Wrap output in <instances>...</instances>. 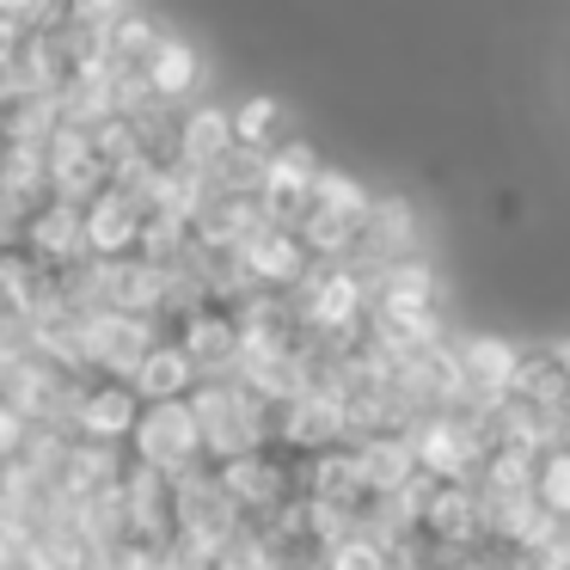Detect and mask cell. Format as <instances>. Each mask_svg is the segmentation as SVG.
I'll return each mask as SVG.
<instances>
[{
  "label": "cell",
  "mask_w": 570,
  "mask_h": 570,
  "mask_svg": "<svg viewBox=\"0 0 570 570\" xmlns=\"http://www.w3.org/2000/svg\"><path fill=\"white\" fill-rule=\"evenodd\" d=\"M203 423V448H209V466H227V460H246L258 448H271V423H276V405L246 386L239 374H209L190 399Z\"/></svg>",
  "instance_id": "obj_1"
},
{
  "label": "cell",
  "mask_w": 570,
  "mask_h": 570,
  "mask_svg": "<svg viewBox=\"0 0 570 570\" xmlns=\"http://www.w3.org/2000/svg\"><path fill=\"white\" fill-rule=\"evenodd\" d=\"M411 448H417V466L442 484H479L497 460V435L491 417L472 405L454 411H430V417L411 423Z\"/></svg>",
  "instance_id": "obj_2"
},
{
  "label": "cell",
  "mask_w": 570,
  "mask_h": 570,
  "mask_svg": "<svg viewBox=\"0 0 570 570\" xmlns=\"http://www.w3.org/2000/svg\"><path fill=\"white\" fill-rule=\"evenodd\" d=\"M148 417V399L136 381L124 374H80L75 381V405H68V435L80 442H105V448H129Z\"/></svg>",
  "instance_id": "obj_3"
},
{
  "label": "cell",
  "mask_w": 570,
  "mask_h": 570,
  "mask_svg": "<svg viewBox=\"0 0 570 570\" xmlns=\"http://www.w3.org/2000/svg\"><path fill=\"white\" fill-rule=\"evenodd\" d=\"M227 484V497L239 503V515H246V528H271V521H283L288 509L301 503V466H288L283 448H258V454L246 460H227V466H215Z\"/></svg>",
  "instance_id": "obj_4"
},
{
  "label": "cell",
  "mask_w": 570,
  "mask_h": 570,
  "mask_svg": "<svg viewBox=\"0 0 570 570\" xmlns=\"http://www.w3.org/2000/svg\"><path fill=\"white\" fill-rule=\"evenodd\" d=\"M129 454H136L141 466L166 472V479H185V472L209 466L203 423H197V411H190V399H166V405H148V417H141V430H136V442H129Z\"/></svg>",
  "instance_id": "obj_5"
},
{
  "label": "cell",
  "mask_w": 570,
  "mask_h": 570,
  "mask_svg": "<svg viewBox=\"0 0 570 570\" xmlns=\"http://www.w3.org/2000/svg\"><path fill=\"white\" fill-rule=\"evenodd\" d=\"M160 337H166L160 320H136V313H117V307L87 313V374H124V381H136Z\"/></svg>",
  "instance_id": "obj_6"
},
{
  "label": "cell",
  "mask_w": 570,
  "mask_h": 570,
  "mask_svg": "<svg viewBox=\"0 0 570 570\" xmlns=\"http://www.w3.org/2000/svg\"><path fill=\"white\" fill-rule=\"evenodd\" d=\"M320 178H325V160L313 141H288V148L271 154V166H264V209H271V222L283 227H301L313 215V197H320Z\"/></svg>",
  "instance_id": "obj_7"
},
{
  "label": "cell",
  "mask_w": 570,
  "mask_h": 570,
  "mask_svg": "<svg viewBox=\"0 0 570 570\" xmlns=\"http://www.w3.org/2000/svg\"><path fill=\"white\" fill-rule=\"evenodd\" d=\"M454 356H460V386H466L472 411H497L515 393L521 344H509V337H497V332H466V337H454Z\"/></svg>",
  "instance_id": "obj_8"
},
{
  "label": "cell",
  "mask_w": 570,
  "mask_h": 570,
  "mask_svg": "<svg viewBox=\"0 0 570 570\" xmlns=\"http://www.w3.org/2000/svg\"><path fill=\"white\" fill-rule=\"evenodd\" d=\"M405 258H423V215L411 209V197L399 190H381L374 197V215L362 227V246H356V271H386V264H405Z\"/></svg>",
  "instance_id": "obj_9"
},
{
  "label": "cell",
  "mask_w": 570,
  "mask_h": 570,
  "mask_svg": "<svg viewBox=\"0 0 570 570\" xmlns=\"http://www.w3.org/2000/svg\"><path fill=\"white\" fill-rule=\"evenodd\" d=\"M239 258H246V276L264 288V295H295V288L320 271V258H313V246L301 239V227H283V222H271L264 234H252Z\"/></svg>",
  "instance_id": "obj_10"
},
{
  "label": "cell",
  "mask_w": 570,
  "mask_h": 570,
  "mask_svg": "<svg viewBox=\"0 0 570 570\" xmlns=\"http://www.w3.org/2000/svg\"><path fill=\"white\" fill-rule=\"evenodd\" d=\"M141 239H148V203L136 190L111 185L99 203H87V246L92 258L117 264V258H141Z\"/></svg>",
  "instance_id": "obj_11"
},
{
  "label": "cell",
  "mask_w": 570,
  "mask_h": 570,
  "mask_svg": "<svg viewBox=\"0 0 570 570\" xmlns=\"http://www.w3.org/2000/svg\"><path fill=\"white\" fill-rule=\"evenodd\" d=\"M178 528L197 533V540H215V546L246 533V515H239V503L227 497V484L215 466H197V472L178 479Z\"/></svg>",
  "instance_id": "obj_12"
},
{
  "label": "cell",
  "mask_w": 570,
  "mask_h": 570,
  "mask_svg": "<svg viewBox=\"0 0 570 570\" xmlns=\"http://www.w3.org/2000/svg\"><path fill=\"white\" fill-rule=\"evenodd\" d=\"M374 320H399V313H442V276L430 258H405L368 276Z\"/></svg>",
  "instance_id": "obj_13"
},
{
  "label": "cell",
  "mask_w": 570,
  "mask_h": 570,
  "mask_svg": "<svg viewBox=\"0 0 570 570\" xmlns=\"http://www.w3.org/2000/svg\"><path fill=\"white\" fill-rule=\"evenodd\" d=\"M148 87H154V105L160 111H185V105H197L203 92V56L190 38H166L160 56H154L148 68Z\"/></svg>",
  "instance_id": "obj_14"
},
{
  "label": "cell",
  "mask_w": 570,
  "mask_h": 570,
  "mask_svg": "<svg viewBox=\"0 0 570 570\" xmlns=\"http://www.w3.org/2000/svg\"><path fill=\"white\" fill-rule=\"evenodd\" d=\"M509 399H528V405L564 417L570 411V368L558 356V344H521V374H515V393Z\"/></svg>",
  "instance_id": "obj_15"
},
{
  "label": "cell",
  "mask_w": 570,
  "mask_h": 570,
  "mask_svg": "<svg viewBox=\"0 0 570 570\" xmlns=\"http://www.w3.org/2000/svg\"><path fill=\"white\" fill-rule=\"evenodd\" d=\"M136 386H141V399H148V405H166V399H197L203 368H197V356H190L178 337H160V344H154V356L141 362Z\"/></svg>",
  "instance_id": "obj_16"
},
{
  "label": "cell",
  "mask_w": 570,
  "mask_h": 570,
  "mask_svg": "<svg viewBox=\"0 0 570 570\" xmlns=\"http://www.w3.org/2000/svg\"><path fill=\"white\" fill-rule=\"evenodd\" d=\"M234 148H239V136H234V111L227 105H203V99L185 105V166L215 173Z\"/></svg>",
  "instance_id": "obj_17"
},
{
  "label": "cell",
  "mask_w": 570,
  "mask_h": 570,
  "mask_svg": "<svg viewBox=\"0 0 570 570\" xmlns=\"http://www.w3.org/2000/svg\"><path fill=\"white\" fill-rule=\"evenodd\" d=\"M234 136H239V148H252V154H276V148L295 141V117H288L283 99L252 92V99L234 105Z\"/></svg>",
  "instance_id": "obj_18"
},
{
  "label": "cell",
  "mask_w": 570,
  "mask_h": 570,
  "mask_svg": "<svg viewBox=\"0 0 570 570\" xmlns=\"http://www.w3.org/2000/svg\"><path fill=\"white\" fill-rule=\"evenodd\" d=\"M166 38H173V31H160L141 7H136V13H124L111 26V68H117V75H148Z\"/></svg>",
  "instance_id": "obj_19"
},
{
  "label": "cell",
  "mask_w": 570,
  "mask_h": 570,
  "mask_svg": "<svg viewBox=\"0 0 570 570\" xmlns=\"http://www.w3.org/2000/svg\"><path fill=\"white\" fill-rule=\"evenodd\" d=\"M325 570H411L405 552L381 533H344V540L325 552Z\"/></svg>",
  "instance_id": "obj_20"
},
{
  "label": "cell",
  "mask_w": 570,
  "mask_h": 570,
  "mask_svg": "<svg viewBox=\"0 0 570 570\" xmlns=\"http://www.w3.org/2000/svg\"><path fill=\"white\" fill-rule=\"evenodd\" d=\"M540 503L570 528V448H552V454H540Z\"/></svg>",
  "instance_id": "obj_21"
},
{
  "label": "cell",
  "mask_w": 570,
  "mask_h": 570,
  "mask_svg": "<svg viewBox=\"0 0 570 570\" xmlns=\"http://www.w3.org/2000/svg\"><path fill=\"white\" fill-rule=\"evenodd\" d=\"M124 13H136V0H75V26H99V31H111Z\"/></svg>",
  "instance_id": "obj_22"
},
{
  "label": "cell",
  "mask_w": 570,
  "mask_h": 570,
  "mask_svg": "<svg viewBox=\"0 0 570 570\" xmlns=\"http://www.w3.org/2000/svg\"><path fill=\"white\" fill-rule=\"evenodd\" d=\"M558 448H570V411H564V430H558Z\"/></svg>",
  "instance_id": "obj_23"
},
{
  "label": "cell",
  "mask_w": 570,
  "mask_h": 570,
  "mask_svg": "<svg viewBox=\"0 0 570 570\" xmlns=\"http://www.w3.org/2000/svg\"><path fill=\"white\" fill-rule=\"evenodd\" d=\"M558 356H564V368H570V337H564V344H558Z\"/></svg>",
  "instance_id": "obj_24"
}]
</instances>
